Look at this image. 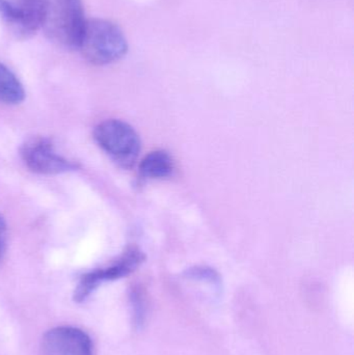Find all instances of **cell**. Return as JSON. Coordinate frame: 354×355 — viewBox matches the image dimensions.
I'll return each mask as SVG.
<instances>
[{
    "label": "cell",
    "instance_id": "10",
    "mask_svg": "<svg viewBox=\"0 0 354 355\" xmlns=\"http://www.w3.org/2000/svg\"><path fill=\"white\" fill-rule=\"evenodd\" d=\"M6 240H8V225L6 218L0 213V261L3 259L6 252Z\"/></svg>",
    "mask_w": 354,
    "mask_h": 355
},
{
    "label": "cell",
    "instance_id": "4",
    "mask_svg": "<svg viewBox=\"0 0 354 355\" xmlns=\"http://www.w3.org/2000/svg\"><path fill=\"white\" fill-rule=\"evenodd\" d=\"M21 157L29 170L41 175H58L77 171L80 166L54 150L53 144L43 137H33L23 144Z\"/></svg>",
    "mask_w": 354,
    "mask_h": 355
},
{
    "label": "cell",
    "instance_id": "11",
    "mask_svg": "<svg viewBox=\"0 0 354 355\" xmlns=\"http://www.w3.org/2000/svg\"><path fill=\"white\" fill-rule=\"evenodd\" d=\"M0 17L8 26L12 20V12H10V6L6 0H0Z\"/></svg>",
    "mask_w": 354,
    "mask_h": 355
},
{
    "label": "cell",
    "instance_id": "2",
    "mask_svg": "<svg viewBox=\"0 0 354 355\" xmlns=\"http://www.w3.org/2000/svg\"><path fill=\"white\" fill-rule=\"evenodd\" d=\"M78 50L93 64L104 66L122 60L128 51V42L122 29L106 19H87Z\"/></svg>",
    "mask_w": 354,
    "mask_h": 355
},
{
    "label": "cell",
    "instance_id": "1",
    "mask_svg": "<svg viewBox=\"0 0 354 355\" xmlns=\"http://www.w3.org/2000/svg\"><path fill=\"white\" fill-rule=\"evenodd\" d=\"M85 22L82 0H43L41 29L55 45L78 49Z\"/></svg>",
    "mask_w": 354,
    "mask_h": 355
},
{
    "label": "cell",
    "instance_id": "9",
    "mask_svg": "<svg viewBox=\"0 0 354 355\" xmlns=\"http://www.w3.org/2000/svg\"><path fill=\"white\" fill-rule=\"evenodd\" d=\"M25 91L18 77L0 62V102L19 104L24 100Z\"/></svg>",
    "mask_w": 354,
    "mask_h": 355
},
{
    "label": "cell",
    "instance_id": "5",
    "mask_svg": "<svg viewBox=\"0 0 354 355\" xmlns=\"http://www.w3.org/2000/svg\"><path fill=\"white\" fill-rule=\"evenodd\" d=\"M143 261H145V254L139 248L131 246L116 263L110 266L85 273L81 277L75 289L74 296H73L75 302H85L104 282L114 281V279L127 277L136 270Z\"/></svg>",
    "mask_w": 354,
    "mask_h": 355
},
{
    "label": "cell",
    "instance_id": "7",
    "mask_svg": "<svg viewBox=\"0 0 354 355\" xmlns=\"http://www.w3.org/2000/svg\"><path fill=\"white\" fill-rule=\"evenodd\" d=\"M12 12L8 27L20 39L33 37L42 26L43 0H6Z\"/></svg>",
    "mask_w": 354,
    "mask_h": 355
},
{
    "label": "cell",
    "instance_id": "8",
    "mask_svg": "<svg viewBox=\"0 0 354 355\" xmlns=\"http://www.w3.org/2000/svg\"><path fill=\"white\" fill-rule=\"evenodd\" d=\"M174 162L166 151H154L148 154L139 164V173L148 179H163L172 176Z\"/></svg>",
    "mask_w": 354,
    "mask_h": 355
},
{
    "label": "cell",
    "instance_id": "3",
    "mask_svg": "<svg viewBox=\"0 0 354 355\" xmlns=\"http://www.w3.org/2000/svg\"><path fill=\"white\" fill-rule=\"evenodd\" d=\"M94 139L122 168H131L141 153V139L136 131L121 120L100 123L94 131Z\"/></svg>",
    "mask_w": 354,
    "mask_h": 355
},
{
    "label": "cell",
    "instance_id": "6",
    "mask_svg": "<svg viewBox=\"0 0 354 355\" xmlns=\"http://www.w3.org/2000/svg\"><path fill=\"white\" fill-rule=\"evenodd\" d=\"M43 350L46 355H93V344L81 329L60 327L45 334Z\"/></svg>",
    "mask_w": 354,
    "mask_h": 355
}]
</instances>
